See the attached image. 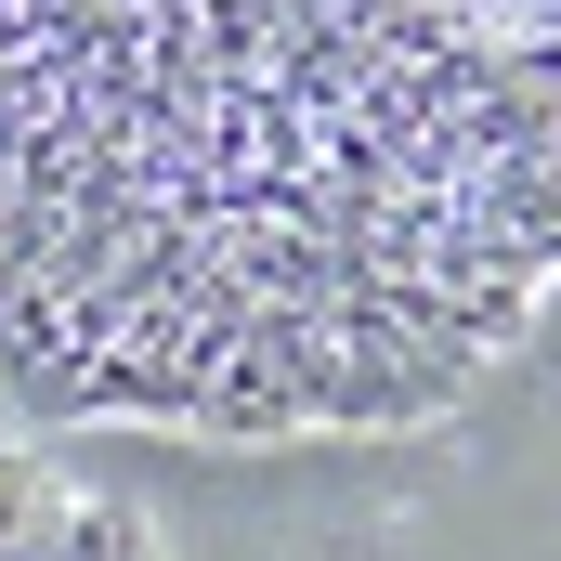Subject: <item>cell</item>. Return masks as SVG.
I'll return each instance as SVG.
<instances>
[{"instance_id":"cell-1","label":"cell","mask_w":561,"mask_h":561,"mask_svg":"<svg viewBox=\"0 0 561 561\" xmlns=\"http://www.w3.org/2000/svg\"><path fill=\"white\" fill-rule=\"evenodd\" d=\"M561 313V0H0V392L366 444Z\"/></svg>"},{"instance_id":"cell-2","label":"cell","mask_w":561,"mask_h":561,"mask_svg":"<svg viewBox=\"0 0 561 561\" xmlns=\"http://www.w3.org/2000/svg\"><path fill=\"white\" fill-rule=\"evenodd\" d=\"M0 561H157L118 496H92L66 470V431H39L13 392H0Z\"/></svg>"}]
</instances>
